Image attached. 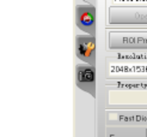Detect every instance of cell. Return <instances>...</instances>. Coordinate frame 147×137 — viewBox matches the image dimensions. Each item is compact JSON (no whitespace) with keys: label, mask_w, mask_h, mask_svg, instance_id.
<instances>
[{"label":"cell","mask_w":147,"mask_h":137,"mask_svg":"<svg viewBox=\"0 0 147 137\" xmlns=\"http://www.w3.org/2000/svg\"><path fill=\"white\" fill-rule=\"evenodd\" d=\"M109 50H147V29H110Z\"/></svg>","instance_id":"1"},{"label":"cell","mask_w":147,"mask_h":137,"mask_svg":"<svg viewBox=\"0 0 147 137\" xmlns=\"http://www.w3.org/2000/svg\"><path fill=\"white\" fill-rule=\"evenodd\" d=\"M108 23L117 27L147 25V7H110Z\"/></svg>","instance_id":"2"},{"label":"cell","mask_w":147,"mask_h":137,"mask_svg":"<svg viewBox=\"0 0 147 137\" xmlns=\"http://www.w3.org/2000/svg\"><path fill=\"white\" fill-rule=\"evenodd\" d=\"M76 24L85 34H96V9L91 4L78 5L76 7Z\"/></svg>","instance_id":"3"},{"label":"cell","mask_w":147,"mask_h":137,"mask_svg":"<svg viewBox=\"0 0 147 137\" xmlns=\"http://www.w3.org/2000/svg\"><path fill=\"white\" fill-rule=\"evenodd\" d=\"M76 83L78 88L96 96V69L93 65L79 64L76 67Z\"/></svg>","instance_id":"4"},{"label":"cell","mask_w":147,"mask_h":137,"mask_svg":"<svg viewBox=\"0 0 147 137\" xmlns=\"http://www.w3.org/2000/svg\"><path fill=\"white\" fill-rule=\"evenodd\" d=\"M76 55L85 64L94 66V64H96V39H94V36L89 34L77 36Z\"/></svg>","instance_id":"5"},{"label":"cell","mask_w":147,"mask_h":137,"mask_svg":"<svg viewBox=\"0 0 147 137\" xmlns=\"http://www.w3.org/2000/svg\"><path fill=\"white\" fill-rule=\"evenodd\" d=\"M85 1H87V3H92L93 0H85Z\"/></svg>","instance_id":"6"}]
</instances>
